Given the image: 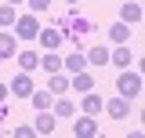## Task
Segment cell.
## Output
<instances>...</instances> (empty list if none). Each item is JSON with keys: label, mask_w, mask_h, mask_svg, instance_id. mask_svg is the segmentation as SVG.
I'll return each mask as SVG.
<instances>
[{"label": "cell", "mask_w": 145, "mask_h": 138, "mask_svg": "<svg viewBox=\"0 0 145 138\" xmlns=\"http://www.w3.org/2000/svg\"><path fill=\"white\" fill-rule=\"evenodd\" d=\"M51 113H54V116H72V113H76V105H72L69 98H62V95H58V98L51 102Z\"/></svg>", "instance_id": "2e32d148"}, {"label": "cell", "mask_w": 145, "mask_h": 138, "mask_svg": "<svg viewBox=\"0 0 145 138\" xmlns=\"http://www.w3.org/2000/svg\"><path fill=\"white\" fill-rule=\"evenodd\" d=\"M116 91H120L123 98H138V95H142V73L127 66L123 73H120V80H116Z\"/></svg>", "instance_id": "6da1fadb"}, {"label": "cell", "mask_w": 145, "mask_h": 138, "mask_svg": "<svg viewBox=\"0 0 145 138\" xmlns=\"http://www.w3.org/2000/svg\"><path fill=\"white\" fill-rule=\"evenodd\" d=\"M120 22H127V26L142 22V4H131V0H127L123 7H120Z\"/></svg>", "instance_id": "7c38bea8"}, {"label": "cell", "mask_w": 145, "mask_h": 138, "mask_svg": "<svg viewBox=\"0 0 145 138\" xmlns=\"http://www.w3.org/2000/svg\"><path fill=\"white\" fill-rule=\"evenodd\" d=\"M7 91H11L15 98H29V95H33V76H29V73L22 69V73H18V76H15V80L7 84Z\"/></svg>", "instance_id": "3957f363"}, {"label": "cell", "mask_w": 145, "mask_h": 138, "mask_svg": "<svg viewBox=\"0 0 145 138\" xmlns=\"http://www.w3.org/2000/svg\"><path fill=\"white\" fill-rule=\"evenodd\" d=\"M25 4H29V11H33V15H40V11H47V7H51V0H25Z\"/></svg>", "instance_id": "603a6c76"}, {"label": "cell", "mask_w": 145, "mask_h": 138, "mask_svg": "<svg viewBox=\"0 0 145 138\" xmlns=\"http://www.w3.org/2000/svg\"><path fill=\"white\" fill-rule=\"evenodd\" d=\"M102 95H94V91H84V102H80V109H84V113H87V116H98V113H102Z\"/></svg>", "instance_id": "9c48e42d"}, {"label": "cell", "mask_w": 145, "mask_h": 138, "mask_svg": "<svg viewBox=\"0 0 145 138\" xmlns=\"http://www.w3.org/2000/svg\"><path fill=\"white\" fill-rule=\"evenodd\" d=\"M11 29H15L18 40H36V33H40V18H36L33 11H29V15H18Z\"/></svg>", "instance_id": "7a4b0ae2"}, {"label": "cell", "mask_w": 145, "mask_h": 138, "mask_svg": "<svg viewBox=\"0 0 145 138\" xmlns=\"http://www.w3.org/2000/svg\"><path fill=\"white\" fill-rule=\"evenodd\" d=\"M33 135H36L33 124H18V127H15V138H33Z\"/></svg>", "instance_id": "7402d4cb"}, {"label": "cell", "mask_w": 145, "mask_h": 138, "mask_svg": "<svg viewBox=\"0 0 145 138\" xmlns=\"http://www.w3.org/2000/svg\"><path fill=\"white\" fill-rule=\"evenodd\" d=\"M40 66L47 69V73H58V69H62V58L51 55V51H44V55H40Z\"/></svg>", "instance_id": "ffe728a7"}, {"label": "cell", "mask_w": 145, "mask_h": 138, "mask_svg": "<svg viewBox=\"0 0 145 138\" xmlns=\"http://www.w3.org/2000/svg\"><path fill=\"white\" fill-rule=\"evenodd\" d=\"M33 127L40 131V135H51L54 127H58V116H54L51 109H36V120H33Z\"/></svg>", "instance_id": "5b68a950"}, {"label": "cell", "mask_w": 145, "mask_h": 138, "mask_svg": "<svg viewBox=\"0 0 145 138\" xmlns=\"http://www.w3.org/2000/svg\"><path fill=\"white\" fill-rule=\"evenodd\" d=\"M131 58H134V51H131L127 44H116V47L109 51V62H112L116 69H127V66H131Z\"/></svg>", "instance_id": "52a82bcc"}, {"label": "cell", "mask_w": 145, "mask_h": 138, "mask_svg": "<svg viewBox=\"0 0 145 138\" xmlns=\"http://www.w3.org/2000/svg\"><path fill=\"white\" fill-rule=\"evenodd\" d=\"M36 40H40V47H47V51L62 47V33H58V29H40V33H36Z\"/></svg>", "instance_id": "8fae6325"}, {"label": "cell", "mask_w": 145, "mask_h": 138, "mask_svg": "<svg viewBox=\"0 0 145 138\" xmlns=\"http://www.w3.org/2000/svg\"><path fill=\"white\" fill-rule=\"evenodd\" d=\"M62 66L69 69V73H80V69H87V58H84V51H69L62 58Z\"/></svg>", "instance_id": "5bb4252c"}, {"label": "cell", "mask_w": 145, "mask_h": 138, "mask_svg": "<svg viewBox=\"0 0 145 138\" xmlns=\"http://www.w3.org/2000/svg\"><path fill=\"white\" fill-rule=\"evenodd\" d=\"M7 95H11V91H7V84H0V105L7 102Z\"/></svg>", "instance_id": "cb8c5ba5"}, {"label": "cell", "mask_w": 145, "mask_h": 138, "mask_svg": "<svg viewBox=\"0 0 145 138\" xmlns=\"http://www.w3.org/2000/svg\"><path fill=\"white\" fill-rule=\"evenodd\" d=\"M109 40H112V44H127V40H131V26H127V22L109 26Z\"/></svg>", "instance_id": "9a60e30c"}, {"label": "cell", "mask_w": 145, "mask_h": 138, "mask_svg": "<svg viewBox=\"0 0 145 138\" xmlns=\"http://www.w3.org/2000/svg\"><path fill=\"white\" fill-rule=\"evenodd\" d=\"M69 4H80V0H69Z\"/></svg>", "instance_id": "484cf974"}, {"label": "cell", "mask_w": 145, "mask_h": 138, "mask_svg": "<svg viewBox=\"0 0 145 138\" xmlns=\"http://www.w3.org/2000/svg\"><path fill=\"white\" fill-rule=\"evenodd\" d=\"M7 4H11V7H18V4H25V0H7Z\"/></svg>", "instance_id": "d4e9b609"}, {"label": "cell", "mask_w": 145, "mask_h": 138, "mask_svg": "<svg viewBox=\"0 0 145 138\" xmlns=\"http://www.w3.org/2000/svg\"><path fill=\"white\" fill-rule=\"evenodd\" d=\"M72 135H80V138H91V135H98V124H94V116H76L72 120Z\"/></svg>", "instance_id": "8992f818"}, {"label": "cell", "mask_w": 145, "mask_h": 138, "mask_svg": "<svg viewBox=\"0 0 145 138\" xmlns=\"http://www.w3.org/2000/svg\"><path fill=\"white\" fill-rule=\"evenodd\" d=\"M29 102H33V109H51L54 95H51V91H36V87H33V95H29Z\"/></svg>", "instance_id": "e0dca14e"}, {"label": "cell", "mask_w": 145, "mask_h": 138, "mask_svg": "<svg viewBox=\"0 0 145 138\" xmlns=\"http://www.w3.org/2000/svg\"><path fill=\"white\" fill-rule=\"evenodd\" d=\"M18 66L25 69V73H33V69L40 66V55L36 51H18Z\"/></svg>", "instance_id": "d6986e66"}, {"label": "cell", "mask_w": 145, "mask_h": 138, "mask_svg": "<svg viewBox=\"0 0 145 138\" xmlns=\"http://www.w3.org/2000/svg\"><path fill=\"white\" fill-rule=\"evenodd\" d=\"M69 87L84 95V91H91V87H94V76H91L87 69H80V73H69Z\"/></svg>", "instance_id": "ba28073f"}, {"label": "cell", "mask_w": 145, "mask_h": 138, "mask_svg": "<svg viewBox=\"0 0 145 138\" xmlns=\"http://www.w3.org/2000/svg\"><path fill=\"white\" fill-rule=\"evenodd\" d=\"M47 91H51V95H65V91H69V76H65L62 69H58V73H51V80H47Z\"/></svg>", "instance_id": "4fadbf2b"}, {"label": "cell", "mask_w": 145, "mask_h": 138, "mask_svg": "<svg viewBox=\"0 0 145 138\" xmlns=\"http://www.w3.org/2000/svg\"><path fill=\"white\" fill-rule=\"evenodd\" d=\"M84 58H87V66H109V51L105 47H91Z\"/></svg>", "instance_id": "ac0fdd59"}, {"label": "cell", "mask_w": 145, "mask_h": 138, "mask_svg": "<svg viewBox=\"0 0 145 138\" xmlns=\"http://www.w3.org/2000/svg\"><path fill=\"white\" fill-rule=\"evenodd\" d=\"M18 55V36L15 33H0V62Z\"/></svg>", "instance_id": "30bf717a"}, {"label": "cell", "mask_w": 145, "mask_h": 138, "mask_svg": "<svg viewBox=\"0 0 145 138\" xmlns=\"http://www.w3.org/2000/svg\"><path fill=\"white\" fill-rule=\"evenodd\" d=\"M102 109H105V113L112 116V120H127V113H131V98L116 95V98H109V102L102 105Z\"/></svg>", "instance_id": "277c9868"}, {"label": "cell", "mask_w": 145, "mask_h": 138, "mask_svg": "<svg viewBox=\"0 0 145 138\" xmlns=\"http://www.w3.org/2000/svg\"><path fill=\"white\" fill-rule=\"evenodd\" d=\"M15 7H11V4H0V26H15Z\"/></svg>", "instance_id": "44dd1931"}]
</instances>
